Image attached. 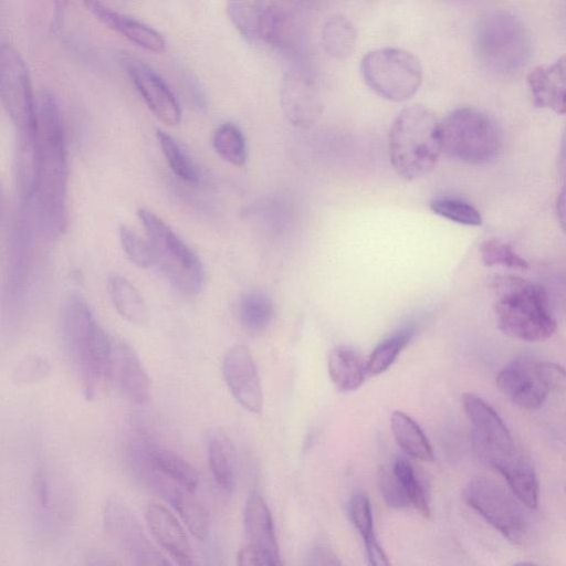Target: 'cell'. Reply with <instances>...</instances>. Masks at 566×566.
<instances>
[{
    "mask_svg": "<svg viewBox=\"0 0 566 566\" xmlns=\"http://www.w3.org/2000/svg\"><path fill=\"white\" fill-rule=\"evenodd\" d=\"M243 531L248 545L259 548L282 565L273 517L263 496L252 492L243 509Z\"/></svg>",
    "mask_w": 566,
    "mask_h": 566,
    "instance_id": "23",
    "label": "cell"
},
{
    "mask_svg": "<svg viewBox=\"0 0 566 566\" xmlns=\"http://www.w3.org/2000/svg\"><path fill=\"white\" fill-rule=\"evenodd\" d=\"M391 471L398 479L410 506L415 507L423 517L430 518L431 510L426 486L410 462L405 458H398L394 461Z\"/></svg>",
    "mask_w": 566,
    "mask_h": 566,
    "instance_id": "35",
    "label": "cell"
},
{
    "mask_svg": "<svg viewBox=\"0 0 566 566\" xmlns=\"http://www.w3.org/2000/svg\"><path fill=\"white\" fill-rule=\"evenodd\" d=\"M360 73L375 94L390 102L410 98L422 82V66L418 57L399 48L368 52L361 59Z\"/></svg>",
    "mask_w": 566,
    "mask_h": 566,
    "instance_id": "8",
    "label": "cell"
},
{
    "mask_svg": "<svg viewBox=\"0 0 566 566\" xmlns=\"http://www.w3.org/2000/svg\"><path fill=\"white\" fill-rule=\"evenodd\" d=\"M565 201H564V191L559 195L557 202H556V211L558 217L560 218V224L564 227V211H565Z\"/></svg>",
    "mask_w": 566,
    "mask_h": 566,
    "instance_id": "46",
    "label": "cell"
},
{
    "mask_svg": "<svg viewBox=\"0 0 566 566\" xmlns=\"http://www.w3.org/2000/svg\"><path fill=\"white\" fill-rule=\"evenodd\" d=\"M208 461L216 483L230 491L235 480V461L231 441L222 433H214L208 442Z\"/></svg>",
    "mask_w": 566,
    "mask_h": 566,
    "instance_id": "31",
    "label": "cell"
},
{
    "mask_svg": "<svg viewBox=\"0 0 566 566\" xmlns=\"http://www.w3.org/2000/svg\"><path fill=\"white\" fill-rule=\"evenodd\" d=\"M272 301L263 293L249 292L239 303V318L243 328L250 334H261L273 317Z\"/></svg>",
    "mask_w": 566,
    "mask_h": 566,
    "instance_id": "32",
    "label": "cell"
},
{
    "mask_svg": "<svg viewBox=\"0 0 566 566\" xmlns=\"http://www.w3.org/2000/svg\"><path fill=\"white\" fill-rule=\"evenodd\" d=\"M123 64L153 114L167 125H177L181 119V108L166 82L153 69L136 59L126 56Z\"/></svg>",
    "mask_w": 566,
    "mask_h": 566,
    "instance_id": "18",
    "label": "cell"
},
{
    "mask_svg": "<svg viewBox=\"0 0 566 566\" xmlns=\"http://www.w3.org/2000/svg\"><path fill=\"white\" fill-rule=\"evenodd\" d=\"M480 255L485 266L500 265L517 270L528 268L527 261L520 256L509 243L495 238L482 242Z\"/></svg>",
    "mask_w": 566,
    "mask_h": 566,
    "instance_id": "39",
    "label": "cell"
},
{
    "mask_svg": "<svg viewBox=\"0 0 566 566\" xmlns=\"http://www.w3.org/2000/svg\"><path fill=\"white\" fill-rule=\"evenodd\" d=\"M157 139L171 170L189 184L198 181V171L180 145L166 132L157 130Z\"/></svg>",
    "mask_w": 566,
    "mask_h": 566,
    "instance_id": "37",
    "label": "cell"
},
{
    "mask_svg": "<svg viewBox=\"0 0 566 566\" xmlns=\"http://www.w3.org/2000/svg\"><path fill=\"white\" fill-rule=\"evenodd\" d=\"M40 174L31 208L35 227L49 237L64 231L67 220L69 164L64 124L54 93L42 87L35 96Z\"/></svg>",
    "mask_w": 566,
    "mask_h": 566,
    "instance_id": "1",
    "label": "cell"
},
{
    "mask_svg": "<svg viewBox=\"0 0 566 566\" xmlns=\"http://www.w3.org/2000/svg\"><path fill=\"white\" fill-rule=\"evenodd\" d=\"M165 496L192 536L197 539H205L208 533V515L195 496V492L176 485Z\"/></svg>",
    "mask_w": 566,
    "mask_h": 566,
    "instance_id": "30",
    "label": "cell"
},
{
    "mask_svg": "<svg viewBox=\"0 0 566 566\" xmlns=\"http://www.w3.org/2000/svg\"><path fill=\"white\" fill-rule=\"evenodd\" d=\"M496 386L521 408L538 409L546 397L564 388V368L555 363L520 358L503 367Z\"/></svg>",
    "mask_w": 566,
    "mask_h": 566,
    "instance_id": "9",
    "label": "cell"
},
{
    "mask_svg": "<svg viewBox=\"0 0 566 566\" xmlns=\"http://www.w3.org/2000/svg\"><path fill=\"white\" fill-rule=\"evenodd\" d=\"M221 371L237 402L245 410L259 413L263 407V390L250 349L242 344L230 347L223 356Z\"/></svg>",
    "mask_w": 566,
    "mask_h": 566,
    "instance_id": "15",
    "label": "cell"
},
{
    "mask_svg": "<svg viewBox=\"0 0 566 566\" xmlns=\"http://www.w3.org/2000/svg\"><path fill=\"white\" fill-rule=\"evenodd\" d=\"M308 565H339L337 556L333 549L323 543L315 544L307 555Z\"/></svg>",
    "mask_w": 566,
    "mask_h": 566,
    "instance_id": "44",
    "label": "cell"
},
{
    "mask_svg": "<svg viewBox=\"0 0 566 566\" xmlns=\"http://www.w3.org/2000/svg\"><path fill=\"white\" fill-rule=\"evenodd\" d=\"M51 366L43 357L27 355L17 363L12 370V380L17 384H34L48 377Z\"/></svg>",
    "mask_w": 566,
    "mask_h": 566,
    "instance_id": "41",
    "label": "cell"
},
{
    "mask_svg": "<svg viewBox=\"0 0 566 566\" xmlns=\"http://www.w3.org/2000/svg\"><path fill=\"white\" fill-rule=\"evenodd\" d=\"M356 42L357 31L347 18L334 14L326 19L321 31V43L327 55L345 60L354 52Z\"/></svg>",
    "mask_w": 566,
    "mask_h": 566,
    "instance_id": "29",
    "label": "cell"
},
{
    "mask_svg": "<svg viewBox=\"0 0 566 566\" xmlns=\"http://www.w3.org/2000/svg\"><path fill=\"white\" fill-rule=\"evenodd\" d=\"M506 480L515 497L527 509H536L538 483L528 458L522 452L497 470Z\"/></svg>",
    "mask_w": 566,
    "mask_h": 566,
    "instance_id": "26",
    "label": "cell"
},
{
    "mask_svg": "<svg viewBox=\"0 0 566 566\" xmlns=\"http://www.w3.org/2000/svg\"><path fill=\"white\" fill-rule=\"evenodd\" d=\"M493 289L496 323L504 334L526 342L545 340L554 334L556 321L543 287L504 275L495 277Z\"/></svg>",
    "mask_w": 566,
    "mask_h": 566,
    "instance_id": "4",
    "label": "cell"
},
{
    "mask_svg": "<svg viewBox=\"0 0 566 566\" xmlns=\"http://www.w3.org/2000/svg\"><path fill=\"white\" fill-rule=\"evenodd\" d=\"M348 515L364 541L368 563L374 566L389 565V560L374 532L371 505L366 493L356 492L350 496Z\"/></svg>",
    "mask_w": 566,
    "mask_h": 566,
    "instance_id": "25",
    "label": "cell"
},
{
    "mask_svg": "<svg viewBox=\"0 0 566 566\" xmlns=\"http://www.w3.org/2000/svg\"><path fill=\"white\" fill-rule=\"evenodd\" d=\"M0 99L17 135L36 133L35 95L28 66L9 43L0 45Z\"/></svg>",
    "mask_w": 566,
    "mask_h": 566,
    "instance_id": "10",
    "label": "cell"
},
{
    "mask_svg": "<svg viewBox=\"0 0 566 566\" xmlns=\"http://www.w3.org/2000/svg\"><path fill=\"white\" fill-rule=\"evenodd\" d=\"M327 370L334 386L344 392L356 390L368 376L366 359L356 349L345 345L329 350Z\"/></svg>",
    "mask_w": 566,
    "mask_h": 566,
    "instance_id": "24",
    "label": "cell"
},
{
    "mask_svg": "<svg viewBox=\"0 0 566 566\" xmlns=\"http://www.w3.org/2000/svg\"><path fill=\"white\" fill-rule=\"evenodd\" d=\"M35 222L30 203H20L8 251L7 297L14 305L22 300L29 279Z\"/></svg>",
    "mask_w": 566,
    "mask_h": 566,
    "instance_id": "16",
    "label": "cell"
},
{
    "mask_svg": "<svg viewBox=\"0 0 566 566\" xmlns=\"http://www.w3.org/2000/svg\"><path fill=\"white\" fill-rule=\"evenodd\" d=\"M390 427L397 444L412 459L431 461L432 447L419 424L407 413L396 410L390 417Z\"/></svg>",
    "mask_w": 566,
    "mask_h": 566,
    "instance_id": "28",
    "label": "cell"
},
{
    "mask_svg": "<svg viewBox=\"0 0 566 566\" xmlns=\"http://www.w3.org/2000/svg\"><path fill=\"white\" fill-rule=\"evenodd\" d=\"M157 265L170 284L185 295H196L203 284V266L198 255L156 213L139 209Z\"/></svg>",
    "mask_w": 566,
    "mask_h": 566,
    "instance_id": "6",
    "label": "cell"
},
{
    "mask_svg": "<svg viewBox=\"0 0 566 566\" xmlns=\"http://www.w3.org/2000/svg\"><path fill=\"white\" fill-rule=\"evenodd\" d=\"M38 520L49 534L64 530L75 514V497L67 480L52 469H40L33 480Z\"/></svg>",
    "mask_w": 566,
    "mask_h": 566,
    "instance_id": "14",
    "label": "cell"
},
{
    "mask_svg": "<svg viewBox=\"0 0 566 566\" xmlns=\"http://www.w3.org/2000/svg\"><path fill=\"white\" fill-rule=\"evenodd\" d=\"M63 344L74 375L87 400L102 398L112 385L111 334L97 322L87 302L66 296L61 312Z\"/></svg>",
    "mask_w": 566,
    "mask_h": 566,
    "instance_id": "2",
    "label": "cell"
},
{
    "mask_svg": "<svg viewBox=\"0 0 566 566\" xmlns=\"http://www.w3.org/2000/svg\"><path fill=\"white\" fill-rule=\"evenodd\" d=\"M103 526L112 543L135 565H169L148 541L134 512L117 500L103 507Z\"/></svg>",
    "mask_w": 566,
    "mask_h": 566,
    "instance_id": "13",
    "label": "cell"
},
{
    "mask_svg": "<svg viewBox=\"0 0 566 566\" xmlns=\"http://www.w3.org/2000/svg\"><path fill=\"white\" fill-rule=\"evenodd\" d=\"M4 207H6L4 192H3L2 186L0 184V222H1V219L4 213Z\"/></svg>",
    "mask_w": 566,
    "mask_h": 566,
    "instance_id": "47",
    "label": "cell"
},
{
    "mask_svg": "<svg viewBox=\"0 0 566 566\" xmlns=\"http://www.w3.org/2000/svg\"><path fill=\"white\" fill-rule=\"evenodd\" d=\"M413 333V329L408 327L382 339L366 359L367 375L374 377L386 371L409 344Z\"/></svg>",
    "mask_w": 566,
    "mask_h": 566,
    "instance_id": "34",
    "label": "cell"
},
{
    "mask_svg": "<svg viewBox=\"0 0 566 566\" xmlns=\"http://www.w3.org/2000/svg\"><path fill=\"white\" fill-rule=\"evenodd\" d=\"M238 565H262V566H276L280 565L268 553L245 544L240 548L238 556Z\"/></svg>",
    "mask_w": 566,
    "mask_h": 566,
    "instance_id": "43",
    "label": "cell"
},
{
    "mask_svg": "<svg viewBox=\"0 0 566 566\" xmlns=\"http://www.w3.org/2000/svg\"><path fill=\"white\" fill-rule=\"evenodd\" d=\"M111 380L122 396L134 405H147L151 381L134 347L111 334Z\"/></svg>",
    "mask_w": 566,
    "mask_h": 566,
    "instance_id": "17",
    "label": "cell"
},
{
    "mask_svg": "<svg viewBox=\"0 0 566 566\" xmlns=\"http://www.w3.org/2000/svg\"><path fill=\"white\" fill-rule=\"evenodd\" d=\"M388 149L390 164L401 178L426 176L441 155L440 120L422 105L402 108L391 124Z\"/></svg>",
    "mask_w": 566,
    "mask_h": 566,
    "instance_id": "3",
    "label": "cell"
},
{
    "mask_svg": "<svg viewBox=\"0 0 566 566\" xmlns=\"http://www.w3.org/2000/svg\"><path fill=\"white\" fill-rule=\"evenodd\" d=\"M281 108L285 118L294 126L310 127L322 113L321 97L314 84L296 72L286 73L280 88Z\"/></svg>",
    "mask_w": 566,
    "mask_h": 566,
    "instance_id": "19",
    "label": "cell"
},
{
    "mask_svg": "<svg viewBox=\"0 0 566 566\" xmlns=\"http://www.w3.org/2000/svg\"><path fill=\"white\" fill-rule=\"evenodd\" d=\"M565 56L532 69L526 83L535 106L564 115L566 111Z\"/></svg>",
    "mask_w": 566,
    "mask_h": 566,
    "instance_id": "22",
    "label": "cell"
},
{
    "mask_svg": "<svg viewBox=\"0 0 566 566\" xmlns=\"http://www.w3.org/2000/svg\"><path fill=\"white\" fill-rule=\"evenodd\" d=\"M107 292L117 313L126 321L143 325L148 319L146 304L138 290L123 275L114 273L107 279Z\"/></svg>",
    "mask_w": 566,
    "mask_h": 566,
    "instance_id": "27",
    "label": "cell"
},
{
    "mask_svg": "<svg viewBox=\"0 0 566 566\" xmlns=\"http://www.w3.org/2000/svg\"><path fill=\"white\" fill-rule=\"evenodd\" d=\"M430 209L436 214L459 224L476 227L482 223L479 210L462 199L453 197L436 198L430 202Z\"/></svg>",
    "mask_w": 566,
    "mask_h": 566,
    "instance_id": "38",
    "label": "cell"
},
{
    "mask_svg": "<svg viewBox=\"0 0 566 566\" xmlns=\"http://www.w3.org/2000/svg\"><path fill=\"white\" fill-rule=\"evenodd\" d=\"M212 145L217 154L234 166L247 160V142L242 130L232 123L221 124L214 132Z\"/></svg>",
    "mask_w": 566,
    "mask_h": 566,
    "instance_id": "36",
    "label": "cell"
},
{
    "mask_svg": "<svg viewBox=\"0 0 566 566\" xmlns=\"http://www.w3.org/2000/svg\"><path fill=\"white\" fill-rule=\"evenodd\" d=\"M227 15L232 25L248 41L259 40L263 0H227Z\"/></svg>",
    "mask_w": 566,
    "mask_h": 566,
    "instance_id": "33",
    "label": "cell"
},
{
    "mask_svg": "<svg viewBox=\"0 0 566 566\" xmlns=\"http://www.w3.org/2000/svg\"><path fill=\"white\" fill-rule=\"evenodd\" d=\"M379 489L386 503L395 509H406L410 503L391 469H382L379 474Z\"/></svg>",
    "mask_w": 566,
    "mask_h": 566,
    "instance_id": "42",
    "label": "cell"
},
{
    "mask_svg": "<svg viewBox=\"0 0 566 566\" xmlns=\"http://www.w3.org/2000/svg\"><path fill=\"white\" fill-rule=\"evenodd\" d=\"M67 7V0H52V19H51V30L57 31L63 22L65 11Z\"/></svg>",
    "mask_w": 566,
    "mask_h": 566,
    "instance_id": "45",
    "label": "cell"
},
{
    "mask_svg": "<svg viewBox=\"0 0 566 566\" xmlns=\"http://www.w3.org/2000/svg\"><path fill=\"white\" fill-rule=\"evenodd\" d=\"M145 518L155 541L178 565L196 564L186 532L166 506L149 503L145 510Z\"/></svg>",
    "mask_w": 566,
    "mask_h": 566,
    "instance_id": "20",
    "label": "cell"
},
{
    "mask_svg": "<svg viewBox=\"0 0 566 566\" xmlns=\"http://www.w3.org/2000/svg\"><path fill=\"white\" fill-rule=\"evenodd\" d=\"M473 48L478 60L499 74L517 72L531 55L527 29L518 18L504 11L485 13L476 21Z\"/></svg>",
    "mask_w": 566,
    "mask_h": 566,
    "instance_id": "5",
    "label": "cell"
},
{
    "mask_svg": "<svg viewBox=\"0 0 566 566\" xmlns=\"http://www.w3.org/2000/svg\"><path fill=\"white\" fill-rule=\"evenodd\" d=\"M463 501L509 541L518 543L526 534V518L517 502L500 485L471 479L462 490Z\"/></svg>",
    "mask_w": 566,
    "mask_h": 566,
    "instance_id": "12",
    "label": "cell"
},
{
    "mask_svg": "<svg viewBox=\"0 0 566 566\" xmlns=\"http://www.w3.org/2000/svg\"><path fill=\"white\" fill-rule=\"evenodd\" d=\"M461 402L471 423L474 451L485 464L496 470L521 452L499 413L485 400L467 392Z\"/></svg>",
    "mask_w": 566,
    "mask_h": 566,
    "instance_id": "11",
    "label": "cell"
},
{
    "mask_svg": "<svg viewBox=\"0 0 566 566\" xmlns=\"http://www.w3.org/2000/svg\"><path fill=\"white\" fill-rule=\"evenodd\" d=\"M118 238L124 253L133 264L142 269L155 265L153 249L148 240H144L125 224L118 227Z\"/></svg>",
    "mask_w": 566,
    "mask_h": 566,
    "instance_id": "40",
    "label": "cell"
},
{
    "mask_svg": "<svg viewBox=\"0 0 566 566\" xmlns=\"http://www.w3.org/2000/svg\"><path fill=\"white\" fill-rule=\"evenodd\" d=\"M86 10L108 29L120 34L135 45L160 54L166 50L164 36L150 25L119 13L98 0H83Z\"/></svg>",
    "mask_w": 566,
    "mask_h": 566,
    "instance_id": "21",
    "label": "cell"
},
{
    "mask_svg": "<svg viewBox=\"0 0 566 566\" xmlns=\"http://www.w3.org/2000/svg\"><path fill=\"white\" fill-rule=\"evenodd\" d=\"M441 154L468 163L482 164L496 157L501 147L500 132L485 113L460 107L440 120Z\"/></svg>",
    "mask_w": 566,
    "mask_h": 566,
    "instance_id": "7",
    "label": "cell"
}]
</instances>
